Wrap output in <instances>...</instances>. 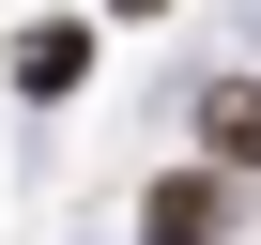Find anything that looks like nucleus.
<instances>
[{
    "instance_id": "7ed1b4c3",
    "label": "nucleus",
    "mask_w": 261,
    "mask_h": 245,
    "mask_svg": "<svg viewBox=\"0 0 261 245\" xmlns=\"http://www.w3.org/2000/svg\"><path fill=\"white\" fill-rule=\"evenodd\" d=\"M92 77V31L62 16V31H16V92H77Z\"/></svg>"
},
{
    "instance_id": "f03ea898",
    "label": "nucleus",
    "mask_w": 261,
    "mask_h": 245,
    "mask_svg": "<svg viewBox=\"0 0 261 245\" xmlns=\"http://www.w3.org/2000/svg\"><path fill=\"white\" fill-rule=\"evenodd\" d=\"M185 122H200V154H215L230 184H261V77H215V92H200Z\"/></svg>"
},
{
    "instance_id": "f257e3e1",
    "label": "nucleus",
    "mask_w": 261,
    "mask_h": 245,
    "mask_svg": "<svg viewBox=\"0 0 261 245\" xmlns=\"http://www.w3.org/2000/svg\"><path fill=\"white\" fill-rule=\"evenodd\" d=\"M230 215H246L230 169H169V184L139 199V245H230Z\"/></svg>"
},
{
    "instance_id": "20e7f679",
    "label": "nucleus",
    "mask_w": 261,
    "mask_h": 245,
    "mask_svg": "<svg viewBox=\"0 0 261 245\" xmlns=\"http://www.w3.org/2000/svg\"><path fill=\"white\" fill-rule=\"evenodd\" d=\"M108 16H123V31H154V16H169V0H108Z\"/></svg>"
}]
</instances>
